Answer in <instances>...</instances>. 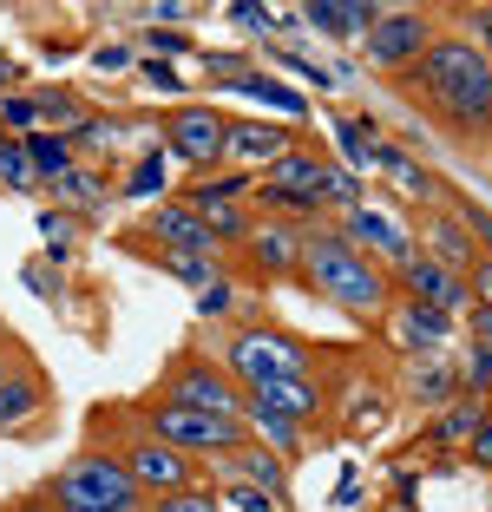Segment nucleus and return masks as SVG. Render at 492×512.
Listing matches in <instances>:
<instances>
[{
  "instance_id": "obj_32",
  "label": "nucleus",
  "mask_w": 492,
  "mask_h": 512,
  "mask_svg": "<svg viewBox=\"0 0 492 512\" xmlns=\"http://www.w3.org/2000/svg\"><path fill=\"white\" fill-rule=\"evenodd\" d=\"M361 204V178L348 165H328L322 171V211H355Z\"/></svg>"
},
{
  "instance_id": "obj_12",
  "label": "nucleus",
  "mask_w": 492,
  "mask_h": 512,
  "mask_svg": "<svg viewBox=\"0 0 492 512\" xmlns=\"http://www.w3.org/2000/svg\"><path fill=\"white\" fill-rule=\"evenodd\" d=\"M394 276H401V289H407L414 302H433V309H447V316L473 302V289H466V276H460V270H447V263H433L427 250H414V256H407V263H401Z\"/></svg>"
},
{
  "instance_id": "obj_13",
  "label": "nucleus",
  "mask_w": 492,
  "mask_h": 512,
  "mask_svg": "<svg viewBox=\"0 0 492 512\" xmlns=\"http://www.w3.org/2000/svg\"><path fill=\"white\" fill-rule=\"evenodd\" d=\"M342 237L355 243V250H361V243H368V250H374V263H381V270H388V263H394V270H401L407 256L420 250V243L407 237V230L394 224L388 211H368V204H355V211H342Z\"/></svg>"
},
{
  "instance_id": "obj_14",
  "label": "nucleus",
  "mask_w": 492,
  "mask_h": 512,
  "mask_svg": "<svg viewBox=\"0 0 492 512\" xmlns=\"http://www.w3.org/2000/svg\"><path fill=\"white\" fill-rule=\"evenodd\" d=\"M250 270L256 276H302V224L263 217L250 230Z\"/></svg>"
},
{
  "instance_id": "obj_44",
  "label": "nucleus",
  "mask_w": 492,
  "mask_h": 512,
  "mask_svg": "<svg viewBox=\"0 0 492 512\" xmlns=\"http://www.w3.org/2000/svg\"><path fill=\"white\" fill-rule=\"evenodd\" d=\"M0 119H7V125H27V132H33V125H40V106H33V99H0Z\"/></svg>"
},
{
  "instance_id": "obj_21",
  "label": "nucleus",
  "mask_w": 492,
  "mask_h": 512,
  "mask_svg": "<svg viewBox=\"0 0 492 512\" xmlns=\"http://www.w3.org/2000/svg\"><path fill=\"white\" fill-rule=\"evenodd\" d=\"M479 421H486V394H453V401L433 414L427 440L433 447H466V440L479 434Z\"/></svg>"
},
{
  "instance_id": "obj_20",
  "label": "nucleus",
  "mask_w": 492,
  "mask_h": 512,
  "mask_svg": "<svg viewBox=\"0 0 492 512\" xmlns=\"http://www.w3.org/2000/svg\"><path fill=\"white\" fill-rule=\"evenodd\" d=\"M427 256H433V263H447V270H460V276L479 263L473 237H466V224H460L453 211H433V217H427Z\"/></svg>"
},
{
  "instance_id": "obj_39",
  "label": "nucleus",
  "mask_w": 492,
  "mask_h": 512,
  "mask_svg": "<svg viewBox=\"0 0 492 512\" xmlns=\"http://www.w3.org/2000/svg\"><path fill=\"white\" fill-rule=\"evenodd\" d=\"M73 230H79V217H66V211H46L40 217V237H46V250H53V256L73 250Z\"/></svg>"
},
{
  "instance_id": "obj_35",
  "label": "nucleus",
  "mask_w": 492,
  "mask_h": 512,
  "mask_svg": "<svg viewBox=\"0 0 492 512\" xmlns=\"http://www.w3.org/2000/svg\"><path fill=\"white\" fill-rule=\"evenodd\" d=\"M164 171H171V158H164V151H145V158L132 165V178H125V197H158Z\"/></svg>"
},
{
  "instance_id": "obj_29",
  "label": "nucleus",
  "mask_w": 492,
  "mask_h": 512,
  "mask_svg": "<svg viewBox=\"0 0 492 512\" xmlns=\"http://www.w3.org/2000/svg\"><path fill=\"white\" fill-rule=\"evenodd\" d=\"M53 204H79V211H105V178L86 165H73L66 178H53Z\"/></svg>"
},
{
  "instance_id": "obj_6",
  "label": "nucleus",
  "mask_w": 492,
  "mask_h": 512,
  "mask_svg": "<svg viewBox=\"0 0 492 512\" xmlns=\"http://www.w3.org/2000/svg\"><path fill=\"white\" fill-rule=\"evenodd\" d=\"M145 427L151 434L164 440V447H178V453H217V460H224V453H237V447H250V427H243V414H197V407H158L151 401L145 407Z\"/></svg>"
},
{
  "instance_id": "obj_34",
  "label": "nucleus",
  "mask_w": 492,
  "mask_h": 512,
  "mask_svg": "<svg viewBox=\"0 0 492 512\" xmlns=\"http://www.w3.org/2000/svg\"><path fill=\"white\" fill-rule=\"evenodd\" d=\"M381 171H388V178L401 184L407 197H433V191H440V184H433V178H427V171H420V165H407V158H401V151H394V145L381 151Z\"/></svg>"
},
{
  "instance_id": "obj_49",
  "label": "nucleus",
  "mask_w": 492,
  "mask_h": 512,
  "mask_svg": "<svg viewBox=\"0 0 492 512\" xmlns=\"http://www.w3.org/2000/svg\"><path fill=\"white\" fill-rule=\"evenodd\" d=\"M138 79H145V86H158V92H178V73H171V66H158V60L138 66Z\"/></svg>"
},
{
  "instance_id": "obj_9",
  "label": "nucleus",
  "mask_w": 492,
  "mask_h": 512,
  "mask_svg": "<svg viewBox=\"0 0 492 512\" xmlns=\"http://www.w3.org/2000/svg\"><path fill=\"white\" fill-rule=\"evenodd\" d=\"M224 145H230V119L217 106H178L164 119V158H178L204 178L224 165Z\"/></svg>"
},
{
  "instance_id": "obj_25",
  "label": "nucleus",
  "mask_w": 492,
  "mask_h": 512,
  "mask_svg": "<svg viewBox=\"0 0 492 512\" xmlns=\"http://www.w3.org/2000/svg\"><path fill=\"white\" fill-rule=\"evenodd\" d=\"M453 394H460V368H453L447 355H420L414 381H407V401H420V407H447Z\"/></svg>"
},
{
  "instance_id": "obj_30",
  "label": "nucleus",
  "mask_w": 492,
  "mask_h": 512,
  "mask_svg": "<svg viewBox=\"0 0 492 512\" xmlns=\"http://www.w3.org/2000/svg\"><path fill=\"white\" fill-rule=\"evenodd\" d=\"M0 184H7V191H20V197H40L46 191L40 171L27 165V145H20V138H0Z\"/></svg>"
},
{
  "instance_id": "obj_23",
  "label": "nucleus",
  "mask_w": 492,
  "mask_h": 512,
  "mask_svg": "<svg viewBox=\"0 0 492 512\" xmlns=\"http://www.w3.org/2000/svg\"><path fill=\"white\" fill-rule=\"evenodd\" d=\"M46 407V388L40 375H27V368H14V375L0 381V434H14V427H27L33 414Z\"/></svg>"
},
{
  "instance_id": "obj_5",
  "label": "nucleus",
  "mask_w": 492,
  "mask_h": 512,
  "mask_svg": "<svg viewBox=\"0 0 492 512\" xmlns=\"http://www.w3.org/2000/svg\"><path fill=\"white\" fill-rule=\"evenodd\" d=\"M151 401L158 407H197V414H243V388L230 381V368L210 362V355H191V348L171 355V368H164Z\"/></svg>"
},
{
  "instance_id": "obj_31",
  "label": "nucleus",
  "mask_w": 492,
  "mask_h": 512,
  "mask_svg": "<svg viewBox=\"0 0 492 512\" xmlns=\"http://www.w3.org/2000/svg\"><path fill=\"white\" fill-rule=\"evenodd\" d=\"M230 92H250V99H263V106H276V112H302V92H289L283 79L256 73V66H250V73H243V79H237Z\"/></svg>"
},
{
  "instance_id": "obj_38",
  "label": "nucleus",
  "mask_w": 492,
  "mask_h": 512,
  "mask_svg": "<svg viewBox=\"0 0 492 512\" xmlns=\"http://www.w3.org/2000/svg\"><path fill=\"white\" fill-rule=\"evenodd\" d=\"M460 394H492V348H473V355H466Z\"/></svg>"
},
{
  "instance_id": "obj_37",
  "label": "nucleus",
  "mask_w": 492,
  "mask_h": 512,
  "mask_svg": "<svg viewBox=\"0 0 492 512\" xmlns=\"http://www.w3.org/2000/svg\"><path fill=\"white\" fill-rule=\"evenodd\" d=\"M453 217H460V224H466V237H473V250H479V256H486V263H492V211H486V204H473V197H466V204H453Z\"/></svg>"
},
{
  "instance_id": "obj_18",
  "label": "nucleus",
  "mask_w": 492,
  "mask_h": 512,
  "mask_svg": "<svg viewBox=\"0 0 492 512\" xmlns=\"http://www.w3.org/2000/svg\"><path fill=\"white\" fill-rule=\"evenodd\" d=\"M184 204H191V211H197V224H204L210 230V237H217V250H224V243H250V211H243V204H224V197H204V191H197V184H191V191H184Z\"/></svg>"
},
{
  "instance_id": "obj_11",
  "label": "nucleus",
  "mask_w": 492,
  "mask_h": 512,
  "mask_svg": "<svg viewBox=\"0 0 492 512\" xmlns=\"http://www.w3.org/2000/svg\"><path fill=\"white\" fill-rule=\"evenodd\" d=\"M283 151H296V132L289 125H269V119H230V145H224V158L237 171H250V178H263Z\"/></svg>"
},
{
  "instance_id": "obj_41",
  "label": "nucleus",
  "mask_w": 492,
  "mask_h": 512,
  "mask_svg": "<svg viewBox=\"0 0 492 512\" xmlns=\"http://www.w3.org/2000/svg\"><path fill=\"white\" fill-rule=\"evenodd\" d=\"M217 499H224V506H237V512H276V499H269L263 486H243V480H230Z\"/></svg>"
},
{
  "instance_id": "obj_26",
  "label": "nucleus",
  "mask_w": 492,
  "mask_h": 512,
  "mask_svg": "<svg viewBox=\"0 0 492 512\" xmlns=\"http://www.w3.org/2000/svg\"><path fill=\"white\" fill-rule=\"evenodd\" d=\"M335 132H342V151H348V165L355 171H381V125L368 119V112H342V119H335Z\"/></svg>"
},
{
  "instance_id": "obj_3",
  "label": "nucleus",
  "mask_w": 492,
  "mask_h": 512,
  "mask_svg": "<svg viewBox=\"0 0 492 512\" xmlns=\"http://www.w3.org/2000/svg\"><path fill=\"white\" fill-rule=\"evenodd\" d=\"M46 506L53 512H145L138 480L119 467L112 447H79L53 480H46Z\"/></svg>"
},
{
  "instance_id": "obj_28",
  "label": "nucleus",
  "mask_w": 492,
  "mask_h": 512,
  "mask_svg": "<svg viewBox=\"0 0 492 512\" xmlns=\"http://www.w3.org/2000/svg\"><path fill=\"white\" fill-rule=\"evenodd\" d=\"M243 427H250L256 440H269V447H276V453H296V447H302V427H296V421H283L276 407L250 401V394H243Z\"/></svg>"
},
{
  "instance_id": "obj_33",
  "label": "nucleus",
  "mask_w": 492,
  "mask_h": 512,
  "mask_svg": "<svg viewBox=\"0 0 492 512\" xmlns=\"http://www.w3.org/2000/svg\"><path fill=\"white\" fill-rule=\"evenodd\" d=\"M33 106H40V125H46V132H73V125L86 119V106H79L73 92H40Z\"/></svg>"
},
{
  "instance_id": "obj_24",
  "label": "nucleus",
  "mask_w": 492,
  "mask_h": 512,
  "mask_svg": "<svg viewBox=\"0 0 492 512\" xmlns=\"http://www.w3.org/2000/svg\"><path fill=\"white\" fill-rule=\"evenodd\" d=\"M394 316H401L407 342H414L420 355H440V342L453 335V316H447V309H433V302H414V296H401V309H394Z\"/></svg>"
},
{
  "instance_id": "obj_22",
  "label": "nucleus",
  "mask_w": 492,
  "mask_h": 512,
  "mask_svg": "<svg viewBox=\"0 0 492 512\" xmlns=\"http://www.w3.org/2000/svg\"><path fill=\"white\" fill-rule=\"evenodd\" d=\"M342 434L348 440H361V434H374V427L388 421V407H394V394L381 388V381H348V394H342Z\"/></svg>"
},
{
  "instance_id": "obj_36",
  "label": "nucleus",
  "mask_w": 492,
  "mask_h": 512,
  "mask_svg": "<svg viewBox=\"0 0 492 512\" xmlns=\"http://www.w3.org/2000/svg\"><path fill=\"white\" fill-rule=\"evenodd\" d=\"M145 512H224V499H217V493H204V486H184V493L145 499Z\"/></svg>"
},
{
  "instance_id": "obj_45",
  "label": "nucleus",
  "mask_w": 492,
  "mask_h": 512,
  "mask_svg": "<svg viewBox=\"0 0 492 512\" xmlns=\"http://www.w3.org/2000/svg\"><path fill=\"white\" fill-rule=\"evenodd\" d=\"M92 66H99V73H119V66H132V46H92Z\"/></svg>"
},
{
  "instance_id": "obj_50",
  "label": "nucleus",
  "mask_w": 492,
  "mask_h": 512,
  "mask_svg": "<svg viewBox=\"0 0 492 512\" xmlns=\"http://www.w3.org/2000/svg\"><path fill=\"white\" fill-rule=\"evenodd\" d=\"M7 512H53V506H46V493H40V499H14Z\"/></svg>"
},
{
  "instance_id": "obj_15",
  "label": "nucleus",
  "mask_w": 492,
  "mask_h": 512,
  "mask_svg": "<svg viewBox=\"0 0 492 512\" xmlns=\"http://www.w3.org/2000/svg\"><path fill=\"white\" fill-rule=\"evenodd\" d=\"M381 20V7H361V0H315L302 7V27L309 33H328V40H368V27Z\"/></svg>"
},
{
  "instance_id": "obj_46",
  "label": "nucleus",
  "mask_w": 492,
  "mask_h": 512,
  "mask_svg": "<svg viewBox=\"0 0 492 512\" xmlns=\"http://www.w3.org/2000/svg\"><path fill=\"white\" fill-rule=\"evenodd\" d=\"M466 289H473V302H486V309H492V263H486V256L466 270Z\"/></svg>"
},
{
  "instance_id": "obj_48",
  "label": "nucleus",
  "mask_w": 492,
  "mask_h": 512,
  "mask_svg": "<svg viewBox=\"0 0 492 512\" xmlns=\"http://www.w3.org/2000/svg\"><path fill=\"white\" fill-rule=\"evenodd\" d=\"M138 40H145L151 53H184V46H191V40H184V33H171V27H164V33L151 27V33H138Z\"/></svg>"
},
{
  "instance_id": "obj_2",
  "label": "nucleus",
  "mask_w": 492,
  "mask_h": 512,
  "mask_svg": "<svg viewBox=\"0 0 492 512\" xmlns=\"http://www.w3.org/2000/svg\"><path fill=\"white\" fill-rule=\"evenodd\" d=\"M302 283H309L315 296H328L335 309H348V316H381V309H394V276L381 270L368 250H355L342 230H322V224L302 230Z\"/></svg>"
},
{
  "instance_id": "obj_51",
  "label": "nucleus",
  "mask_w": 492,
  "mask_h": 512,
  "mask_svg": "<svg viewBox=\"0 0 492 512\" xmlns=\"http://www.w3.org/2000/svg\"><path fill=\"white\" fill-rule=\"evenodd\" d=\"M7 375H14V355H7V348H0V381H7Z\"/></svg>"
},
{
  "instance_id": "obj_27",
  "label": "nucleus",
  "mask_w": 492,
  "mask_h": 512,
  "mask_svg": "<svg viewBox=\"0 0 492 512\" xmlns=\"http://www.w3.org/2000/svg\"><path fill=\"white\" fill-rule=\"evenodd\" d=\"M20 145H27V165L40 171V184H53V178H66V171H73V145H66V132L33 125V132H20Z\"/></svg>"
},
{
  "instance_id": "obj_19",
  "label": "nucleus",
  "mask_w": 492,
  "mask_h": 512,
  "mask_svg": "<svg viewBox=\"0 0 492 512\" xmlns=\"http://www.w3.org/2000/svg\"><path fill=\"white\" fill-rule=\"evenodd\" d=\"M322 171H328V158H315V151H283V158H276V165L263 171V191H302V197H322Z\"/></svg>"
},
{
  "instance_id": "obj_7",
  "label": "nucleus",
  "mask_w": 492,
  "mask_h": 512,
  "mask_svg": "<svg viewBox=\"0 0 492 512\" xmlns=\"http://www.w3.org/2000/svg\"><path fill=\"white\" fill-rule=\"evenodd\" d=\"M119 467L138 480V493L145 499H164V493H184V486H197V460L191 453H178V447H164L158 434H151L145 421L132 427V440H119Z\"/></svg>"
},
{
  "instance_id": "obj_10",
  "label": "nucleus",
  "mask_w": 492,
  "mask_h": 512,
  "mask_svg": "<svg viewBox=\"0 0 492 512\" xmlns=\"http://www.w3.org/2000/svg\"><path fill=\"white\" fill-rule=\"evenodd\" d=\"M138 237H145L151 250H178V256H224V250H217V237L197 224V211L184 204V197L151 204V217H145V230H138Z\"/></svg>"
},
{
  "instance_id": "obj_42",
  "label": "nucleus",
  "mask_w": 492,
  "mask_h": 512,
  "mask_svg": "<svg viewBox=\"0 0 492 512\" xmlns=\"http://www.w3.org/2000/svg\"><path fill=\"white\" fill-rule=\"evenodd\" d=\"M466 335H473V348H492V309L486 302H466Z\"/></svg>"
},
{
  "instance_id": "obj_47",
  "label": "nucleus",
  "mask_w": 492,
  "mask_h": 512,
  "mask_svg": "<svg viewBox=\"0 0 492 512\" xmlns=\"http://www.w3.org/2000/svg\"><path fill=\"white\" fill-rule=\"evenodd\" d=\"M466 27L479 33L473 46H479V53H486V60H492V7H473V14H466Z\"/></svg>"
},
{
  "instance_id": "obj_40",
  "label": "nucleus",
  "mask_w": 492,
  "mask_h": 512,
  "mask_svg": "<svg viewBox=\"0 0 492 512\" xmlns=\"http://www.w3.org/2000/svg\"><path fill=\"white\" fill-rule=\"evenodd\" d=\"M230 309H237V289H230L224 276H217V283H204V289H197V316H217V322H224Z\"/></svg>"
},
{
  "instance_id": "obj_43",
  "label": "nucleus",
  "mask_w": 492,
  "mask_h": 512,
  "mask_svg": "<svg viewBox=\"0 0 492 512\" xmlns=\"http://www.w3.org/2000/svg\"><path fill=\"white\" fill-rule=\"evenodd\" d=\"M466 453H473V467H492V394H486V421H479V434L466 440Z\"/></svg>"
},
{
  "instance_id": "obj_4",
  "label": "nucleus",
  "mask_w": 492,
  "mask_h": 512,
  "mask_svg": "<svg viewBox=\"0 0 492 512\" xmlns=\"http://www.w3.org/2000/svg\"><path fill=\"white\" fill-rule=\"evenodd\" d=\"M309 362H315V348L302 342V335H289V329H269V322H243V329L224 342V368H230V381H237L243 394L269 388V381L309 375Z\"/></svg>"
},
{
  "instance_id": "obj_1",
  "label": "nucleus",
  "mask_w": 492,
  "mask_h": 512,
  "mask_svg": "<svg viewBox=\"0 0 492 512\" xmlns=\"http://www.w3.org/2000/svg\"><path fill=\"white\" fill-rule=\"evenodd\" d=\"M407 99H427L447 132H486L492 138V60L473 40H433L401 73Z\"/></svg>"
},
{
  "instance_id": "obj_8",
  "label": "nucleus",
  "mask_w": 492,
  "mask_h": 512,
  "mask_svg": "<svg viewBox=\"0 0 492 512\" xmlns=\"http://www.w3.org/2000/svg\"><path fill=\"white\" fill-rule=\"evenodd\" d=\"M433 40H440V33H433V20L420 14V7H381V20H374L368 40H361V53H368L374 73H394V79H401Z\"/></svg>"
},
{
  "instance_id": "obj_16",
  "label": "nucleus",
  "mask_w": 492,
  "mask_h": 512,
  "mask_svg": "<svg viewBox=\"0 0 492 512\" xmlns=\"http://www.w3.org/2000/svg\"><path fill=\"white\" fill-rule=\"evenodd\" d=\"M224 467V480H243V486H263L276 506L289 499V467H283V453H263V447H237L217 460Z\"/></svg>"
},
{
  "instance_id": "obj_17",
  "label": "nucleus",
  "mask_w": 492,
  "mask_h": 512,
  "mask_svg": "<svg viewBox=\"0 0 492 512\" xmlns=\"http://www.w3.org/2000/svg\"><path fill=\"white\" fill-rule=\"evenodd\" d=\"M250 401H263V407H276L283 421L309 427V421H322L328 394H322V388H309V375H296V381H269V388H250Z\"/></svg>"
}]
</instances>
